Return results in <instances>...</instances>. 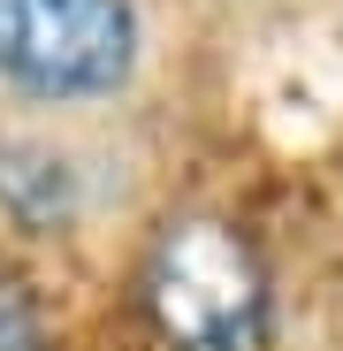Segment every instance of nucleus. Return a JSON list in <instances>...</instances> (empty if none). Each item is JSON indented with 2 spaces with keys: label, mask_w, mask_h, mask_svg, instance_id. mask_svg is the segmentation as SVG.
I'll return each instance as SVG.
<instances>
[{
  "label": "nucleus",
  "mask_w": 343,
  "mask_h": 351,
  "mask_svg": "<svg viewBox=\"0 0 343 351\" xmlns=\"http://www.w3.org/2000/svg\"><path fill=\"white\" fill-rule=\"evenodd\" d=\"M138 313L160 336V351H267L275 343V267L237 214L176 206L145 229Z\"/></svg>",
  "instance_id": "1"
},
{
  "label": "nucleus",
  "mask_w": 343,
  "mask_h": 351,
  "mask_svg": "<svg viewBox=\"0 0 343 351\" xmlns=\"http://www.w3.org/2000/svg\"><path fill=\"white\" fill-rule=\"evenodd\" d=\"M153 53L145 0H0V99L46 114H107Z\"/></svg>",
  "instance_id": "2"
},
{
  "label": "nucleus",
  "mask_w": 343,
  "mask_h": 351,
  "mask_svg": "<svg viewBox=\"0 0 343 351\" xmlns=\"http://www.w3.org/2000/svg\"><path fill=\"white\" fill-rule=\"evenodd\" d=\"M114 199H123V176L92 114H46V107L0 114V229L8 237L31 245L77 237L114 214Z\"/></svg>",
  "instance_id": "3"
},
{
  "label": "nucleus",
  "mask_w": 343,
  "mask_h": 351,
  "mask_svg": "<svg viewBox=\"0 0 343 351\" xmlns=\"http://www.w3.org/2000/svg\"><path fill=\"white\" fill-rule=\"evenodd\" d=\"M0 351H53V321H46V298L38 282L0 252Z\"/></svg>",
  "instance_id": "4"
}]
</instances>
